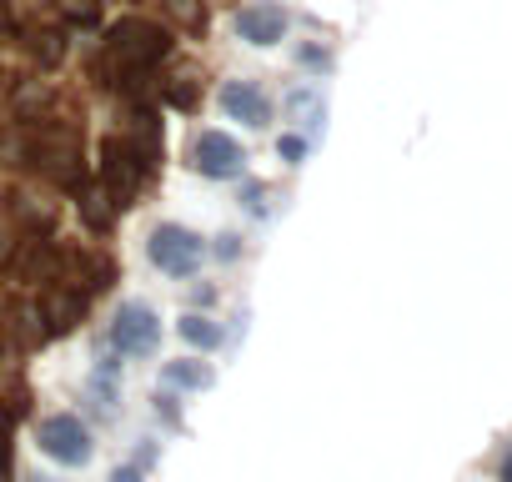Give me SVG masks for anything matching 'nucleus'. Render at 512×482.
I'll use <instances>...</instances> for the list:
<instances>
[{
  "label": "nucleus",
  "instance_id": "7",
  "mask_svg": "<svg viewBox=\"0 0 512 482\" xmlns=\"http://www.w3.org/2000/svg\"><path fill=\"white\" fill-rule=\"evenodd\" d=\"M161 382H166V387L201 392V387H211V382H216V372H211L206 362H191V357H186V362H166V367H161Z\"/></svg>",
  "mask_w": 512,
  "mask_h": 482
},
{
  "label": "nucleus",
  "instance_id": "8",
  "mask_svg": "<svg viewBox=\"0 0 512 482\" xmlns=\"http://www.w3.org/2000/svg\"><path fill=\"white\" fill-rule=\"evenodd\" d=\"M176 332H181V342H186V347H201V352L221 347V327H216L211 317H196V312H186Z\"/></svg>",
  "mask_w": 512,
  "mask_h": 482
},
{
  "label": "nucleus",
  "instance_id": "4",
  "mask_svg": "<svg viewBox=\"0 0 512 482\" xmlns=\"http://www.w3.org/2000/svg\"><path fill=\"white\" fill-rule=\"evenodd\" d=\"M287 26H292V16H287V6H277V0H251V6L236 11V36L246 46H256V51L282 46L287 41Z\"/></svg>",
  "mask_w": 512,
  "mask_h": 482
},
{
  "label": "nucleus",
  "instance_id": "2",
  "mask_svg": "<svg viewBox=\"0 0 512 482\" xmlns=\"http://www.w3.org/2000/svg\"><path fill=\"white\" fill-rule=\"evenodd\" d=\"M36 437H41V452H46L51 462H61V467H86V462L96 457V442H91L86 422H81V417H71V412L46 417Z\"/></svg>",
  "mask_w": 512,
  "mask_h": 482
},
{
  "label": "nucleus",
  "instance_id": "9",
  "mask_svg": "<svg viewBox=\"0 0 512 482\" xmlns=\"http://www.w3.org/2000/svg\"><path fill=\"white\" fill-rule=\"evenodd\" d=\"M277 156H282L287 166H302V156H307V141H302V136H282V141H277Z\"/></svg>",
  "mask_w": 512,
  "mask_h": 482
},
{
  "label": "nucleus",
  "instance_id": "11",
  "mask_svg": "<svg viewBox=\"0 0 512 482\" xmlns=\"http://www.w3.org/2000/svg\"><path fill=\"white\" fill-rule=\"evenodd\" d=\"M111 482H141V467H116Z\"/></svg>",
  "mask_w": 512,
  "mask_h": 482
},
{
  "label": "nucleus",
  "instance_id": "6",
  "mask_svg": "<svg viewBox=\"0 0 512 482\" xmlns=\"http://www.w3.org/2000/svg\"><path fill=\"white\" fill-rule=\"evenodd\" d=\"M221 111L241 126H267L272 121V96L256 81H226L221 86Z\"/></svg>",
  "mask_w": 512,
  "mask_h": 482
},
{
  "label": "nucleus",
  "instance_id": "1",
  "mask_svg": "<svg viewBox=\"0 0 512 482\" xmlns=\"http://www.w3.org/2000/svg\"><path fill=\"white\" fill-rule=\"evenodd\" d=\"M146 257H151V267H156V272H166V277H191V272L201 267V257H206V241H201L196 231H186V226L166 221V226H156V231H151Z\"/></svg>",
  "mask_w": 512,
  "mask_h": 482
},
{
  "label": "nucleus",
  "instance_id": "10",
  "mask_svg": "<svg viewBox=\"0 0 512 482\" xmlns=\"http://www.w3.org/2000/svg\"><path fill=\"white\" fill-rule=\"evenodd\" d=\"M297 56H302V66H322V71H332V51H317V46H302Z\"/></svg>",
  "mask_w": 512,
  "mask_h": 482
},
{
  "label": "nucleus",
  "instance_id": "5",
  "mask_svg": "<svg viewBox=\"0 0 512 482\" xmlns=\"http://www.w3.org/2000/svg\"><path fill=\"white\" fill-rule=\"evenodd\" d=\"M191 166L201 171V176H211V181H231V176H241L246 171V151L226 136V131H201L196 136V146H191Z\"/></svg>",
  "mask_w": 512,
  "mask_h": 482
},
{
  "label": "nucleus",
  "instance_id": "3",
  "mask_svg": "<svg viewBox=\"0 0 512 482\" xmlns=\"http://www.w3.org/2000/svg\"><path fill=\"white\" fill-rule=\"evenodd\" d=\"M111 347L121 357H151L161 347V317L146 302H126L111 322Z\"/></svg>",
  "mask_w": 512,
  "mask_h": 482
},
{
  "label": "nucleus",
  "instance_id": "12",
  "mask_svg": "<svg viewBox=\"0 0 512 482\" xmlns=\"http://www.w3.org/2000/svg\"><path fill=\"white\" fill-rule=\"evenodd\" d=\"M502 482H512V452L502 457Z\"/></svg>",
  "mask_w": 512,
  "mask_h": 482
}]
</instances>
